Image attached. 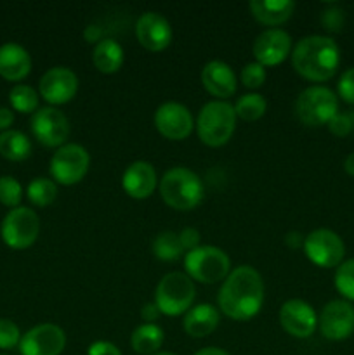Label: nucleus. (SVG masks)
<instances>
[{
  "mask_svg": "<svg viewBox=\"0 0 354 355\" xmlns=\"http://www.w3.org/2000/svg\"><path fill=\"white\" fill-rule=\"evenodd\" d=\"M219 307L228 318L246 321L260 311L264 302V283L260 274L250 266L236 267L222 283Z\"/></svg>",
  "mask_w": 354,
  "mask_h": 355,
  "instance_id": "1",
  "label": "nucleus"
},
{
  "mask_svg": "<svg viewBox=\"0 0 354 355\" xmlns=\"http://www.w3.org/2000/svg\"><path fill=\"white\" fill-rule=\"evenodd\" d=\"M292 62L298 75L312 82H326L335 75L340 62L339 45L333 38L309 35L295 45Z\"/></svg>",
  "mask_w": 354,
  "mask_h": 355,
  "instance_id": "2",
  "label": "nucleus"
},
{
  "mask_svg": "<svg viewBox=\"0 0 354 355\" xmlns=\"http://www.w3.org/2000/svg\"><path fill=\"white\" fill-rule=\"evenodd\" d=\"M160 194L169 207L191 210L203 198V182L189 168L176 166L165 172L160 180Z\"/></svg>",
  "mask_w": 354,
  "mask_h": 355,
  "instance_id": "3",
  "label": "nucleus"
},
{
  "mask_svg": "<svg viewBox=\"0 0 354 355\" xmlns=\"http://www.w3.org/2000/svg\"><path fill=\"white\" fill-rule=\"evenodd\" d=\"M236 125V111L226 101H210L198 113V135L207 146H222L231 139Z\"/></svg>",
  "mask_w": 354,
  "mask_h": 355,
  "instance_id": "4",
  "label": "nucleus"
},
{
  "mask_svg": "<svg viewBox=\"0 0 354 355\" xmlns=\"http://www.w3.org/2000/svg\"><path fill=\"white\" fill-rule=\"evenodd\" d=\"M295 113L307 127L328 125L330 120L339 113V99L328 87H307L295 101Z\"/></svg>",
  "mask_w": 354,
  "mask_h": 355,
  "instance_id": "5",
  "label": "nucleus"
},
{
  "mask_svg": "<svg viewBox=\"0 0 354 355\" xmlns=\"http://www.w3.org/2000/svg\"><path fill=\"white\" fill-rule=\"evenodd\" d=\"M194 284L187 274L170 272L160 279L155 293V304L167 315H179L189 311L194 300Z\"/></svg>",
  "mask_w": 354,
  "mask_h": 355,
  "instance_id": "6",
  "label": "nucleus"
},
{
  "mask_svg": "<svg viewBox=\"0 0 354 355\" xmlns=\"http://www.w3.org/2000/svg\"><path fill=\"white\" fill-rule=\"evenodd\" d=\"M184 267L187 276L200 283H217L228 277L229 257L217 246H198L184 257Z\"/></svg>",
  "mask_w": 354,
  "mask_h": 355,
  "instance_id": "7",
  "label": "nucleus"
},
{
  "mask_svg": "<svg viewBox=\"0 0 354 355\" xmlns=\"http://www.w3.org/2000/svg\"><path fill=\"white\" fill-rule=\"evenodd\" d=\"M0 232L7 246L14 250H24L37 241L40 232V218L31 208H12L3 218Z\"/></svg>",
  "mask_w": 354,
  "mask_h": 355,
  "instance_id": "8",
  "label": "nucleus"
},
{
  "mask_svg": "<svg viewBox=\"0 0 354 355\" xmlns=\"http://www.w3.org/2000/svg\"><path fill=\"white\" fill-rule=\"evenodd\" d=\"M304 252L307 259L318 267H339L346 255V246L340 236L330 229H316L304 239Z\"/></svg>",
  "mask_w": 354,
  "mask_h": 355,
  "instance_id": "9",
  "label": "nucleus"
},
{
  "mask_svg": "<svg viewBox=\"0 0 354 355\" xmlns=\"http://www.w3.org/2000/svg\"><path fill=\"white\" fill-rule=\"evenodd\" d=\"M89 153L80 144H65L51 159V173L54 180L65 186L80 182L89 170Z\"/></svg>",
  "mask_w": 354,
  "mask_h": 355,
  "instance_id": "10",
  "label": "nucleus"
},
{
  "mask_svg": "<svg viewBox=\"0 0 354 355\" xmlns=\"http://www.w3.org/2000/svg\"><path fill=\"white\" fill-rule=\"evenodd\" d=\"M31 130L44 146L49 148L65 146V141L69 135L68 118L58 107H40L31 118Z\"/></svg>",
  "mask_w": 354,
  "mask_h": 355,
  "instance_id": "11",
  "label": "nucleus"
},
{
  "mask_svg": "<svg viewBox=\"0 0 354 355\" xmlns=\"http://www.w3.org/2000/svg\"><path fill=\"white\" fill-rule=\"evenodd\" d=\"M319 331L325 338L339 342L354 333V307L347 300H332L323 307L318 319Z\"/></svg>",
  "mask_w": 354,
  "mask_h": 355,
  "instance_id": "12",
  "label": "nucleus"
},
{
  "mask_svg": "<svg viewBox=\"0 0 354 355\" xmlns=\"http://www.w3.org/2000/svg\"><path fill=\"white\" fill-rule=\"evenodd\" d=\"M66 347V335L56 324H38L19 342L21 355H59Z\"/></svg>",
  "mask_w": 354,
  "mask_h": 355,
  "instance_id": "13",
  "label": "nucleus"
},
{
  "mask_svg": "<svg viewBox=\"0 0 354 355\" xmlns=\"http://www.w3.org/2000/svg\"><path fill=\"white\" fill-rule=\"evenodd\" d=\"M155 125L162 135L172 141L186 139L193 130V116L184 104L169 101L160 104L155 113Z\"/></svg>",
  "mask_w": 354,
  "mask_h": 355,
  "instance_id": "14",
  "label": "nucleus"
},
{
  "mask_svg": "<svg viewBox=\"0 0 354 355\" xmlns=\"http://www.w3.org/2000/svg\"><path fill=\"white\" fill-rule=\"evenodd\" d=\"M280 321L285 331L295 338H309L318 326L316 312L307 302L288 300L281 305Z\"/></svg>",
  "mask_w": 354,
  "mask_h": 355,
  "instance_id": "15",
  "label": "nucleus"
},
{
  "mask_svg": "<svg viewBox=\"0 0 354 355\" xmlns=\"http://www.w3.org/2000/svg\"><path fill=\"white\" fill-rule=\"evenodd\" d=\"M78 90V78L66 66L47 69L40 78V94L47 103L62 104L73 99Z\"/></svg>",
  "mask_w": 354,
  "mask_h": 355,
  "instance_id": "16",
  "label": "nucleus"
},
{
  "mask_svg": "<svg viewBox=\"0 0 354 355\" xmlns=\"http://www.w3.org/2000/svg\"><path fill=\"white\" fill-rule=\"evenodd\" d=\"M135 35L142 47L148 51H162L172 40V28L163 14L148 10L139 16L135 23Z\"/></svg>",
  "mask_w": 354,
  "mask_h": 355,
  "instance_id": "17",
  "label": "nucleus"
},
{
  "mask_svg": "<svg viewBox=\"0 0 354 355\" xmlns=\"http://www.w3.org/2000/svg\"><path fill=\"white\" fill-rule=\"evenodd\" d=\"M292 47L290 35L280 28L264 30L253 42V55L262 66L280 64Z\"/></svg>",
  "mask_w": 354,
  "mask_h": 355,
  "instance_id": "18",
  "label": "nucleus"
},
{
  "mask_svg": "<svg viewBox=\"0 0 354 355\" xmlns=\"http://www.w3.org/2000/svg\"><path fill=\"white\" fill-rule=\"evenodd\" d=\"M121 186L128 196L135 200H144L155 191L156 172L151 163L134 162L125 168L121 177Z\"/></svg>",
  "mask_w": 354,
  "mask_h": 355,
  "instance_id": "19",
  "label": "nucleus"
},
{
  "mask_svg": "<svg viewBox=\"0 0 354 355\" xmlns=\"http://www.w3.org/2000/svg\"><path fill=\"white\" fill-rule=\"evenodd\" d=\"M201 83L215 97H229L236 90V76L224 61H210L201 69Z\"/></svg>",
  "mask_w": 354,
  "mask_h": 355,
  "instance_id": "20",
  "label": "nucleus"
},
{
  "mask_svg": "<svg viewBox=\"0 0 354 355\" xmlns=\"http://www.w3.org/2000/svg\"><path fill=\"white\" fill-rule=\"evenodd\" d=\"M31 58L24 47L14 42L0 45V76L10 82H19L30 73Z\"/></svg>",
  "mask_w": 354,
  "mask_h": 355,
  "instance_id": "21",
  "label": "nucleus"
},
{
  "mask_svg": "<svg viewBox=\"0 0 354 355\" xmlns=\"http://www.w3.org/2000/svg\"><path fill=\"white\" fill-rule=\"evenodd\" d=\"M219 326V311L210 304H200L189 309L184 318V329L189 336L203 338Z\"/></svg>",
  "mask_w": 354,
  "mask_h": 355,
  "instance_id": "22",
  "label": "nucleus"
},
{
  "mask_svg": "<svg viewBox=\"0 0 354 355\" xmlns=\"http://www.w3.org/2000/svg\"><path fill=\"white\" fill-rule=\"evenodd\" d=\"M294 9V0H252L250 2V10L255 19L267 26L285 23L292 16Z\"/></svg>",
  "mask_w": 354,
  "mask_h": 355,
  "instance_id": "23",
  "label": "nucleus"
},
{
  "mask_svg": "<svg viewBox=\"0 0 354 355\" xmlns=\"http://www.w3.org/2000/svg\"><path fill=\"white\" fill-rule=\"evenodd\" d=\"M92 62L101 73H115L124 64V49L115 38H101L92 51Z\"/></svg>",
  "mask_w": 354,
  "mask_h": 355,
  "instance_id": "24",
  "label": "nucleus"
},
{
  "mask_svg": "<svg viewBox=\"0 0 354 355\" xmlns=\"http://www.w3.org/2000/svg\"><path fill=\"white\" fill-rule=\"evenodd\" d=\"M163 338H165V335H163L160 326H156L155 322H146V324L134 329L130 336V345L137 354L153 355L160 350Z\"/></svg>",
  "mask_w": 354,
  "mask_h": 355,
  "instance_id": "25",
  "label": "nucleus"
},
{
  "mask_svg": "<svg viewBox=\"0 0 354 355\" xmlns=\"http://www.w3.org/2000/svg\"><path fill=\"white\" fill-rule=\"evenodd\" d=\"M0 155L10 162H21L31 155V142L23 132L6 130L0 134Z\"/></svg>",
  "mask_w": 354,
  "mask_h": 355,
  "instance_id": "26",
  "label": "nucleus"
},
{
  "mask_svg": "<svg viewBox=\"0 0 354 355\" xmlns=\"http://www.w3.org/2000/svg\"><path fill=\"white\" fill-rule=\"evenodd\" d=\"M183 245H180L179 234L172 231L160 232L158 236L153 241V253L158 257L160 260H167V262H172L177 260L183 255Z\"/></svg>",
  "mask_w": 354,
  "mask_h": 355,
  "instance_id": "27",
  "label": "nucleus"
},
{
  "mask_svg": "<svg viewBox=\"0 0 354 355\" xmlns=\"http://www.w3.org/2000/svg\"><path fill=\"white\" fill-rule=\"evenodd\" d=\"M28 200L37 207H47L56 200L58 194V186L54 180L45 179V177H37L28 184Z\"/></svg>",
  "mask_w": 354,
  "mask_h": 355,
  "instance_id": "28",
  "label": "nucleus"
},
{
  "mask_svg": "<svg viewBox=\"0 0 354 355\" xmlns=\"http://www.w3.org/2000/svg\"><path fill=\"white\" fill-rule=\"evenodd\" d=\"M267 103L260 94H245L235 104L236 116L245 121H255L266 113Z\"/></svg>",
  "mask_w": 354,
  "mask_h": 355,
  "instance_id": "29",
  "label": "nucleus"
},
{
  "mask_svg": "<svg viewBox=\"0 0 354 355\" xmlns=\"http://www.w3.org/2000/svg\"><path fill=\"white\" fill-rule=\"evenodd\" d=\"M9 101L14 110L19 111V113H31L38 106V94L35 92L33 87L17 83L10 89Z\"/></svg>",
  "mask_w": 354,
  "mask_h": 355,
  "instance_id": "30",
  "label": "nucleus"
},
{
  "mask_svg": "<svg viewBox=\"0 0 354 355\" xmlns=\"http://www.w3.org/2000/svg\"><path fill=\"white\" fill-rule=\"evenodd\" d=\"M335 288L347 300H354V259L346 260L337 267Z\"/></svg>",
  "mask_w": 354,
  "mask_h": 355,
  "instance_id": "31",
  "label": "nucleus"
},
{
  "mask_svg": "<svg viewBox=\"0 0 354 355\" xmlns=\"http://www.w3.org/2000/svg\"><path fill=\"white\" fill-rule=\"evenodd\" d=\"M23 198V187L14 177L3 175L0 177V203L6 207H16L21 203Z\"/></svg>",
  "mask_w": 354,
  "mask_h": 355,
  "instance_id": "32",
  "label": "nucleus"
},
{
  "mask_svg": "<svg viewBox=\"0 0 354 355\" xmlns=\"http://www.w3.org/2000/svg\"><path fill=\"white\" fill-rule=\"evenodd\" d=\"M21 333L16 322L10 319H0V349L10 350L19 345Z\"/></svg>",
  "mask_w": 354,
  "mask_h": 355,
  "instance_id": "33",
  "label": "nucleus"
},
{
  "mask_svg": "<svg viewBox=\"0 0 354 355\" xmlns=\"http://www.w3.org/2000/svg\"><path fill=\"white\" fill-rule=\"evenodd\" d=\"M266 80V68L260 62H248L242 69V82L245 87L257 89Z\"/></svg>",
  "mask_w": 354,
  "mask_h": 355,
  "instance_id": "34",
  "label": "nucleus"
},
{
  "mask_svg": "<svg viewBox=\"0 0 354 355\" xmlns=\"http://www.w3.org/2000/svg\"><path fill=\"white\" fill-rule=\"evenodd\" d=\"M328 128L337 137H346L354 130V113H337L330 120Z\"/></svg>",
  "mask_w": 354,
  "mask_h": 355,
  "instance_id": "35",
  "label": "nucleus"
},
{
  "mask_svg": "<svg viewBox=\"0 0 354 355\" xmlns=\"http://www.w3.org/2000/svg\"><path fill=\"white\" fill-rule=\"evenodd\" d=\"M344 21H346V16H344V10L339 6H328L321 12V23L325 30L328 31L342 30Z\"/></svg>",
  "mask_w": 354,
  "mask_h": 355,
  "instance_id": "36",
  "label": "nucleus"
},
{
  "mask_svg": "<svg viewBox=\"0 0 354 355\" xmlns=\"http://www.w3.org/2000/svg\"><path fill=\"white\" fill-rule=\"evenodd\" d=\"M337 89H339V96L346 103L354 104V68L346 69L342 73L339 83H337Z\"/></svg>",
  "mask_w": 354,
  "mask_h": 355,
  "instance_id": "37",
  "label": "nucleus"
},
{
  "mask_svg": "<svg viewBox=\"0 0 354 355\" xmlns=\"http://www.w3.org/2000/svg\"><path fill=\"white\" fill-rule=\"evenodd\" d=\"M179 239H180V245H183V250H187V252H191V250L200 246V232H198L194 227L183 229L179 234Z\"/></svg>",
  "mask_w": 354,
  "mask_h": 355,
  "instance_id": "38",
  "label": "nucleus"
},
{
  "mask_svg": "<svg viewBox=\"0 0 354 355\" xmlns=\"http://www.w3.org/2000/svg\"><path fill=\"white\" fill-rule=\"evenodd\" d=\"M87 355H121V352L118 350V347L113 345L111 342L99 340V342H94L92 345L89 347Z\"/></svg>",
  "mask_w": 354,
  "mask_h": 355,
  "instance_id": "39",
  "label": "nucleus"
},
{
  "mask_svg": "<svg viewBox=\"0 0 354 355\" xmlns=\"http://www.w3.org/2000/svg\"><path fill=\"white\" fill-rule=\"evenodd\" d=\"M162 314L156 304H144L141 309V318L144 319L146 322H153L158 315Z\"/></svg>",
  "mask_w": 354,
  "mask_h": 355,
  "instance_id": "40",
  "label": "nucleus"
},
{
  "mask_svg": "<svg viewBox=\"0 0 354 355\" xmlns=\"http://www.w3.org/2000/svg\"><path fill=\"white\" fill-rule=\"evenodd\" d=\"M304 239L305 238H302V234L298 231H290V232H287V236H285V243H287V245L294 250L304 246Z\"/></svg>",
  "mask_w": 354,
  "mask_h": 355,
  "instance_id": "41",
  "label": "nucleus"
},
{
  "mask_svg": "<svg viewBox=\"0 0 354 355\" xmlns=\"http://www.w3.org/2000/svg\"><path fill=\"white\" fill-rule=\"evenodd\" d=\"M14 121V113L9 107H0V130H6L12 125Z\"/></svg>",
  "mask_w": 354,
  "mask_h": 355,
  "instance_id": "42",
  "label": "nucleus"
},
{
  "mask_svg": "<svg viewBox=\"0 0 354 355\" xmlns=\"http://www.w3.org/2000/svg\"><path fill=\"white\" fill-rule=\"evenodd\" d=\"M85 38L89 42H101V28L96 26V24H89V26L85 28Z\"/></svg>",
  "mask_w": 354,
  "mask_h": 355,
  "instance_id": "43",
  "label": "nucleus"
},
{
  "mask_svg": "<svg viewBox=\"0 0 354 355\" xmlns=\"http://www.w3.org/2000/svg\"><path fill=\"white\" fill-rule=\"evenodd\" d=\"M194 355H229L226 350L222 349H215V347H207V349H201L198 350Z\"/></svg>",
  "mask_w": 354,
  "mask_h": 355,
  "instance_id": "44",
  "label": "nucleus"
},
{
  "mask_svg": "<svg viewBox=\"0 0 354 355\" xmlns=\"http://www.w3.org/2000/svg\"><path fill=\"white\" fill-rule=\"evenodd\" d=\"M344 168H346V172L349 173V175L354 177V153L347 155V158L344 159Z\"/></svg>",
  "mask_w": 354,
  "mask_h": 355,
  "instance_id": "45",
  "label": "nucleus"
},
{
  "mask_svg": "<svg viewBox=\"0 0 354 355\" xmlns=\"http://www.w3.org/2000/svg\"><path fill=\"white\" fill-rule=\"evenodd\" d=\"M153 355H176V354H172V352H156V354H153Z\"/></svg>",
  "mask_w": 354,
  "mask_h": 355,
  "instance_id": "46",
  "label": "nucleus"
},
{
  "mask_svg": "<svg viewBox=\"0 0 354 355\" xmlns=\"http://www.w3.org/2000/svg\"><path fill=\"white\" fill-rule=\"evenodd\" d=\"M2 355H3V354H2Z\"/></svg>",
  "mask_w": 354,
  "mask_h": 355,
  "instance_id": "47",
  "label": "nucleus"
}]
</instances>
